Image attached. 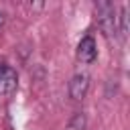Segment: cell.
<instances>
[{
    "label": "cell",
    "instance_id": "3957f363",
    "mask_svg": "<svg viewBox=\"0 0 130 130\" xmlns=\"http://www.w3.org/2000/svg\"><path fill=\"white\" fill-rule=\"evenodd\" d=\"M87 89H89V75L87 73H75L69 81V98L79 102L87 95Z\"/></svg>",
    "mask_w": 130,
    "mask_h": 130
},
{
    "label": "cell",
    "instance_id": "52a82bcc",
    "mask_svg": "<svg viewBox=\"0 0 130 130\" xmlns=\"http://www.w3.org/2000/svg\"><path fill=\"white\" fill-rule=\"evenodd\" d=\"M2 24H4V14L0 12V26H2Z\"/></svg>",
    "mask_w": 130,
    "mask_h": 130
},
{
    "label": "cell",
    "instance_id": "8992f818",
    "mask_svg": "<svg viewBox=\"0 0 130 130\" xmlns=\"http://www.w3.org/2000/svg\"><path fill=\"white\" fill-rule=\"evenodd\" d=\"M120 32L122 35H126L128 32V6H122L120 8Z\"/></svg>",
    "mask_w": 130,
    "mask_h": 130
},
{
    "label": "cell",
    "instance_id": "6da1fadb",
    "mask_svg": "<svg viewBox=\"0 0 130 130\" xmlns=\"http://www.w3.org/2000/svg\"><path fill=\"white\" fill-rule=\"evenodd\" d=\"M95 18H98L100 30H102L108 39H112V37L116 35V30H118V24H116V20H118V16H116V6H114L110 0H100V2H95Z\"/></svg>",
    "mask_w": 130,
    "mask_h": 130
},
{
    "label": "cell",
    "instance_id": "277c9868",
    "mask_svg": "<svg viewBox=\"0 0 130 130\" xmlns=\"http://www.w3.org/2000/svg\"><path fill=\"white\" fill-rule=\"evenodd\" d=\"M77 59L81 63H93L95 57H98V47H95V41L93 37H83L79 43H77V51H75Z\"/></svg>",
    "mask_w": 130,
    "mask_h": 130
},
{
    "label": "cell",
    "instance_id": "5b68a950",
    "mask_svg": "<svg viewBox=\"0 0 130 130\" xmlns=\"http://www.w3.org/2000/svg\"><path fill=\"white\" fill-rule=\"evenodd\" d=\"M85 126H87V120L83 112H75L67 122V130H85Z\"/></svg>",
    "mask_w": 130,
    "mask_h": 130
},
{
    "label": "cell",
    "instance_id": "7a4b0ae2",
    "mask_svg": "<svg viewBox=\"0 0 130 130\" xmlns=\"http://www.w3.org/2000/svg\"><path fill=\"white\" fill-rule=\"evenodd\" d=\"M16 85H18V75L16 71L6 65V63H0V93L2 95H12L16 91Z\"/></svg>",
    "mask_w": 130,
    "mask_h": 130
}]
</instances>
